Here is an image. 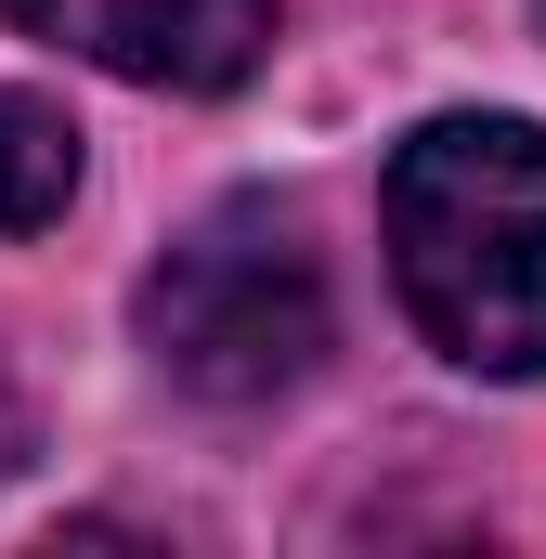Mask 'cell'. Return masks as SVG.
I'll return each instance as SVG.
<instances>
[{
	"label": "cell",
	"instance_id": "obj_2",
	"mask_svg": "<svg viewBox=\"0 0 546 559\" xmlns=\"http://www.w3.org/2000/svg\"><path fill=\"white\" fill-rule=\"evenodd\" d=\"M143 352L195 391V404H273L325 365V261L312 235L235 195L209 209L156 274H143Z\"/></svg>",
	"mask_w": 546,
	"mask_h": 559
},
{
	"label": "cell",
	"instance_id": "obj_4",
	"mask_svg": "<svg viewBox=\"0 0 546 559\" xmlns=\"http://www.w3.org/2000/svg\"><path fill=\"white\" fill-rule=\"evenodd\" d=\"M66 195H79V131L39 92H0V235L66 222Z\"/></svg>",
	"mask_w": 546,
	"mask_h": 559
},
{
	"label": "cell",
	"instance_id": "obj_5",
	"mask_svg": "<svg viewBox=\"0 0 546 559\" xmlns=\"http://www.w3.org/2000/svg\"><path fill=\"white\" fill-rule=\"evenodd\" d=\"M13 442H26V417H13V391H0V468H13Z\"/></svg>",
	"mask_w": 546,
	"mask_h": 559
},
{
	"label": "cell",
	"instance_id": "obj_3",
	"mask_svg": "<svg viewBox=\"0 0 546 559\" xmlns=\"http://www.w3.org/2000/svg\"><path fill=\"white\" fill-rule=\"evenodd\" d=\"M0 13L143 92H235L273 52V0H0Z\"/></svg>",
	"mask_w": 546,
	"mask_h": 559
},
{
	"label": "cell",
	"instance_id": "obj_1",
	"mask_svg": "<svg viewBox=\"0 0 546 559\" xmlns=\"http://www.w3.org/2000/svg\"><path fill=\"white\" fill-rule=\"evenodd\" d=\"M391 274L404 312L468 378H546V131L429 118L391 156Z\"/></svg>",
	"mask_w": 546,
	"mask_h": 559
}]
</instances>
